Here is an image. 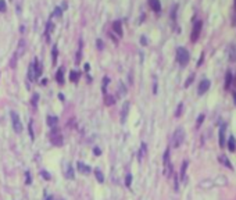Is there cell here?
I'll return each instance as SVG.
<instances>
[{"label": "cell", "instance_id": "cell-31", "mask_svg": "<svg viewBox=\"0 0 236 200\" xmlns=\"http://www.w3.org/2000/svg\"><path fill=\"white\" fill-rule=\"evenodd\" d=\"M128 107H129V104H128V103H125V108H122V111H124V113H122V119L125 118V115H126V113H128Z\"/></svg>", "mask_w": 236, "mask_h": 200}, {"label": "cell", "instance_id": "cell-26", "mask_svg": "<svg viewBox=\"0 0 236 200\" xmlns=\"http://www.w3.org/2000/svg\"><path fill=\"white\" fill-rule=\"evenodd\" d=\"M204 118H205V115H204V114H200V115H199V118H197L196 128H200V127H201V124H203V121H204Z\"/></svg>", "mask_w": 236, "mask_h": 200}, {"label": "cell", "instance_id": "cell-20", "mask_svg": "<svg viewBox=\"0 0 236 200\" xmlns=\"http://www.w3.org/2000/svg\"><path fill=\"white\" fill-rule=\"evenodd\" d=\"M79 77H81V74L78 71H71V72H69V79H71L72 82H78Z\"/></svg>", "mask_w": 236, "mask_h": 200}, {"label": "cell", "instance_id": "cell-16", "mask_svg": "<svg viewBox=\"0 0 236 200\" xmlns=\"http://www.w3.org/2000/svg\"><path fill=\"white\" fill-rule=\"evenodd\" d=\"M56 81H57L60 85H63V83H64V68H63V67H61V68L56 72Z\"/></svg>", "mask_w": 236, "mask_h": 200}, {"label": "cell", "instance_id": "cell-43", "mask_svg": "<svg viewBox=\"0 0 236 200\" xmlns=\"http://www.w3.org/2000/svg\"><path fill=\"white\" fill-rule=\"evenodd\" d=\"M233 25H236V13H235V15H233Z\"/></svg>", "mask_w": 236, "mask_h": 200}, {"label": "cell", "instance_id": "cell-42", "mask_svg": "<svg viewBox=\"0 0 236 200\" xmlns=\"http://www.w3.org/2000/svg\"><path fill=\"white\" fill-rule=\"evenodd\" d=\"M233 100H235V106H236V90H233Z\"/></svg>", "mask_w": 236, "mask_h": 200}, {"label": "cell", "instance_id": "cell-22", "mask_svg": "<svg viewBox=\"0 0 236 200\" xmlns=\"http://www.w3.org/2000/svg\"><path fill=\"white\" fill-rule=\"evenodd\" d=\"M94 175H96V179L99 181V182H104V175H103V172L100 171L99 168L94 169Z\"/></svg>", "mask_w": 236, "mask_h": 200}, {"label": "cell", "instance_id": "cell-9", "mask_svg": "<svg viewBox=\"0 0 236 200\" xmlns=\"http://www.w3.org/2000/svg\"><path fill=\"white\" fill-rule=\"evenodd\" d=\"M113 31L119 36V38H121V36L124 35V31H122L121 21H118V19H117V21H114V22H113Z\"/></svg>", "mask_w": 236, "mask_h": 200}, {"label": "cell", "instance_id": "cell-2", "mask_svg": "<svg viewBox=\"0 0 236 200\" xmlns=\"http://www.w3.org/2000/svg\"><path fill=\"white\" fill-rule=\"evenodd\" d=\"M183 140H185V131H183L182 128L175 129L174 136H172V146H174V147H179L180 144L183 143Z\"/></svg>", "mask_w": 236, "mask_h": 200}, {"label": "cell", "instance_id": "cell-12", "mask_svg": "<svg viewBox=\"0 0 236 200\" xmlns=\"http://www.w3.org/2000/svg\"><path fill=\"white\" fill-rule=\"evenodd\" d=\"M228 58L232 63H236V44H232L229 47V50H228Z\"/></svg>", "mask_w": 236, "mask_h": 200}, {"label": "cell", "instance_id": "cell-19", "mask_svg": "<svg viewBox=\"0 0 236 200\" xmlns=\"http://www.w3.org/2000/svg\"><path fill=\"white\" fill-rule=\"evenodd\" d=\"M200 186L204 189H208L211 186H214V181H210V179H204L203 182H200Z\"/></svg>", "mask_w": 236, "mask_h": 200}, {"label": "cell", "instance_id": "cell-34", "mask_svg": "<svg viewBox=\"0 0 236 200\" xmlns=\"http://www.w3.org/2000/svg\"><path fill=\"white\" fill-rule=\"evenodd\" d=\"M40 174H42V177H44V179L50 181V174H49V172H46V171H42Z\"/></svg>", "mask_w": 236, "mask_h": 200}, {"label": "cell", "instance_id": "cell-27", "mask_svg": "<svg viewBox=\"0 0 236 200\" xmlns=\"http://www.w3.org/2000/svg\"><path fill=\"white\" fill-rule=\"evenodd\" d=\"M6 10H7V3H6V0H0V11L4 13Z\"/></svg>", "mask_w": 236, "mask_h": 200}, {"label": "cell", "instance_id": "cell-1", "mask_svg": "<svg viewBox=\"0 0 236 200\" xmlns=\"http://www.w3.org/2000/svg\"><path fill=\"white\" fill-rule=\"evenodd\" d=\"M176 60H178V63H179L180 65H183V67L189 63V60H190V54H189V52L185 49V47H178L176 49Z\"/></svg>", "mask_w": 236, "mask_h": 200}, {"label": "cell", "instance_id": "cell-39", "mask_svg": "<svg viewBox=\"0 0 236 200\" xmlns=\"http://www.w3.org/2000/svg\"><path fill=\"white\" fill-rule=\"evenodd\" d=\"M93 152H94V154H96V156H100V153H101V152H100V149H99V147H94V150H93Z\"/></svg>", "mask_w": 236, "mask_h": 200}, {"label": "cell", "instance_id": "cell-36", "mask_svg": "<svg viewBox=\"0 0 236 200\" xmlns=\"http://www.w3.org/2000/svg\"><path fill=\"white\" fill-rule=\"evenodd\" d=\"M140 42L143 43V46H146V44H147V39L144 38V36H142V38H140Z\"/></svg>", "mask_w": 236, "mask_h": 200}, {"label": "cell", "instance_id": "cell-10", "mask_svg": "<svg viewBox=\"0 0 236 200\" xmlns=\"http://www.w3.org/2000/svg\"><path fill=\"white\" fill-rule=\"evenodd\" d=\"M232 82H233V75L230 71H228L226 74H225V90H229Z\"/></svg>", "mask_w": 236, "mask_h": 200}, {"label": "cell", "instance_id": "cell-37", "mask_svg": "<svg viewBox=\"0 0 236 200\" xmlns=\"http://www.w3.org/2000/svg\"><path fill=\"white\" fill-rule=\"evenodd\" d=\"M81 54H82V52L79 50V52H78V54H77V64L81 61Z\"/></svg>", "mask_w": 236, "mask_h": 200}, {"label": "cell", "instance_id": "cell-30", "mask_svg": "<svg viewBox=\"0 0 236 200\" xmlns=\"http://www.w3.org/2000/svg\"><path fill=\"white\" fill-rule=\"evenodd\" d=\"M193 79H194V74H192V75H190V77H189V78H188V81H186V82H185V88H188V86H189V85H190V83H192V82H193Z\"/></svg>", "mask_w": 236, "mask_h": 200}, {"label": "cell", "instance_id": "cell-25", "mask_svg": "<svg viewBox=\"0 0 236 200\" xmlns=\"http://www.w3.org/2000/svg\"><path fill=\"white\" fill-rule=\"evenodd\" d=\"M67 178H68V179H75L74 168H72L71 165H68V168H67Z\"/></svg>", "mask_w": 236, "mask_h": 200}, {"label": "cell", "instance_id": "cell-23", "mask_svg": "<svg viewBox=\"0 0 236 200\" xmlns=\"http://www.w3.org/2000/svg\"><path fill=\"white\" fill-rule=\"evenodd\" d=\"M104 99H106V104L107 106H111L115 103V99H114V96H111V94H104Z\"/></svg>", "mask_w": 236, "mask_h": 200}, {"label": "cell", "instance_id": "cell-15", "mask_svg": "<svg viewBox=\"0 0 236 200\" xmlns=\"http://www.w3.org/2000/svg\"><path fill=\"white\" fill-rule=\"evenodd\" d=\"M53 28H54V24H53L52 21H49L47 22V25H46V31H44L46 40H50V35H52V32H53Z\"/></svg>", "mask_w": 236, "mask_h": 200}, {"label": "cell", "instance_id": "cell-38", "mask_svg": "<svg viewBox=\"0 0 236 200\" xmlns=\"http://www.w3.org/2000/svg\"><path fill=\"white\" fill-rule=\"evenodd\" d=\"M97 47H99V49H103V42L100 40V39H97Z\"/></svg>", "mask_w": 236, "mask_h": 200}, {"label": "cell", "instance_id": "cell-18", "mask_svg": "<svg viewBox=\"0 0 236 200\" xmlns=\"http://www.w3.org/2000/svg\"><path fill=\"white\" fill-rule=\"evenodd\" d=\"M57 54H58V50H57V46H53V49H52V63H53V65H56V61H57Z\"/></svg>", "mask_w": 236, "mask_h": 200}, {"label": "cell", "instance_id": "cell-6", "mask_svg": "<svg viewBox=\"0 0 236 200\" xmlns=\"http://www.w3.org/2000/svg\"><path fill=\"white\" fill-rule=\"evenodd\" d=\"M210 86H211V82H210V79H201V82L199 83V88H197V93L201 96V94H204L205 92L210 89Z\"/></svg>", "mask_w": 236, "mask_h": 200}, {"label": "cell", "instance_id": "cell-3", "mask_svg": "<svg viewBox=\"0 0 236 200\" xmlns=\"http://www.w3.org/2000/svg\"><path fill=\"white\" fill-rule=\"evenodd\" d=\"M201 27H203V22L200 19H197L196 22L193 24V29H192V33H190V40L193 42H197L200 38V32H201Z\"/></svg>", "mask_w": 236, "mask_h": 200}, {"label": "cell", "instance_id": "cell-48", "mask_svg": "<svg viewBox=\"0 0 236 200\" xmlns=\"http://www.w3.org/2000/svg\"><path fill=\"white\" fill-rule=\"evenodd\" d=\"M60 200H63V199H60Z\"/></svg>", "mask_w": 236, "mask_h": 200}, {"label": "cell", "instance_id": "cell-47", "mask_svg": "<svg viewBox=\"0 0 236 200\" xmlns=\"http://www.w3.org/2000/svg\"><path fill=\"white\" fill-rule=\"evenodd\" d=\"M47 200H52V197H49V199H47Z\"/></svg>", "mask_w": 236, "mask_h": 200}, {"label": "cell", "instance_id": "cell-35", "mask_svg": "<svg viewBox=\"0 0 236 200\" xmlns=\"http://www.w3.org/2000/svg\"><path fill=\"white\" fill-rule=\"evenodd\" d=\"M29 135H31V139H33V129H32V119L29 121Z\"/></svg>", "mask_w": 236, "mask_h": 200}, {"label": "cell", "instance_id": "cell-40", "mask_svg": "<svg viewBox=\"0 0 236 200\" xmlns=\"http://www.w3.org/2000/svg\"><path fill=\"white\" fill-rule=\"evenodd\" d=\"M27 183H31V175H29V172H27Z\"/></svg>", "mask_w": 236, "mask_h": 200}, {"label": "cell", "instance_id": "cell-29", "mask_svg": "<svg viewBox=\"0 0 236 200\" xmlns=\"http://www.w3.org/2000/svg\"><path fill=\"white\" fill-rule=\"evenodd\" d=\"M182 108H183V103H180V104L178 106V108H176V113H175V117H179L180 114H182Z\"/></svg>", "mask_w": 236, "mask_h": 200}, {"label": "cell", "instance_id": "cell-5", "mask_svg": "<svg viewBox=\"0 0 236 200\" xmlns=\"http://www.w3.org/2000/svg\"><path fill=\"white\" fill-rule=\"evenodd\" d=\"M50 140L54 146H63V136L58 132V129H52V133H50Z\"/></svg>", "mask_w": 236, "mask_h": 200}, {"label": "cell", "instance_id": "cell-41", "mask_svg": "<svg viewBox=\"0 0 236 200\" xmlns=\"http://www.w3.org/2000/svg\"><path fill=\"white\" fill-rule=\"evenodd\" d=\"M36 99H38V94H33V97H32V103H33V104H36Z\"/></svg>", "mask_w": 236, "mask_h": 200}, {"label": "cell", "instance_id": "cell-32", "mask_svg": "<svg viewBox=\"0 0 236 200\" xmlns=\"http://www.w3.org/2000/svg\"><path fill=\"white\" fill-rule=\"evenodd\" d=\"M108 77H104V85H103V93L106 94V88H107V83H108Z\"/></svg>", "mask_w": 236, "mask_h": 200}, {"label": "cell", "instance_id": "cell-21", "mask_svg": "<svg viewBox=\"0 0 236 200\" xmlns=\"http://www.w3.org/2000/svg\"><path fill=\"white\" fill-rule=\"evenodd\" d=\"M188 161H183L182 163V168H180V179H185V174H186V169H188Z\"/></svg>", "mask_w": 236, "mask_h": 200}, {"label": "cell", "instance_id": "cell-8", "mask_svg": "<svg viewBox=\"0 0 236 200\" xmlns=\"http://www.w3.org/2000/svg\"><path fill=\"white\" fill-rule=\"evenodd\" d=\"M218 163H221V164H224L226 168H229V169H233V165H232V163H230V160L226 157V156H224V154H221V156H218Z\"/></svg>", "mask_w": 236, "mask_h": 200}, {"label": "cell", "instance_id": "cell-45", "mask_svg": "<svg viewBox=\"0 0 236 200\" xmlns=\"http://www.w3.org/2000/svg\"><path fill=\"white\" fill-rule=\"evenodd\" d=\"M233 6H235V10H236V0H235V2H233Z\"/></svg>", "mask_w": 236, "mask_h": 200}, {"label": "cell", "instance_id": "cell-44", "mask_svg": "<svg viewBox=\"0 0 236 200\" xmlns=\"http://www.w3.org/2000/svg\"><path fill=\"white\" fill-rule=\"evenodd\" d=\"M89 67H90L89 64H85V69H86V71H89Z\"/></svg>", "mask_w": 236, "mask_h": 200}, {"label": "cell", "instance_id": "cell-17", "mask_svg": "<svg viewBox=\"0 0 236 200\" xmlns=\"http://www.w3.org/2000/svg\"><path fill=\"white\" fill-rule=\"evenodd\" d=\"M57 122H58V118L54 115H49L47 117V125H49L50 128H56L57 127Z\"/></svg>", "mask_w": 236, "mask_h": 200}, {"label": "cell", "instance_id": "cell-33", "mask_svg": "<svg viewBox=\"0 0 236 200\" xmlns=\"http://www.w3.org/2000/svg\"><path fill=\"white\" fill-rule=\"evenodd\" d=\"M53 15H61V7H56L54 8V13H53Z\"/></svg>", "mask_w": 236, "mask_h": 200}, {"label": "cell", "instance_id": "cell-11", "mask_svg": "<svg viewBox=\"0 0 236 200\" xmlns=\"http://www.w3.org/2000/svg\"><path fill=\"white\" fill-rule=\"evenodd\" d=\"M77 168H78V171L79 172H82V174H90V167L89 165H86V164H83V163H81V161H78L77 163Z\"/></svg>", "mask_w": 236, "mask_h": 200}, {"label": "cell", "instance_id": "cell-24", "mask_svg": "<svg viewBox=\"0 0 236 200\" xmlns=\"http://www.w3.org/2000/svg\"><path fill=\"white\" fill-rule=\"evenodd\" d=\"M226 178L225 177H218L215 181H214V185H226Z\"/></svg>", "mask_w": 236, "mask_h": 200}, {"label": "cell", "instance_id": "cell-4", "mask_svg": "<svg viewBox=\"0 0 236 200\" xmlns=\"http://www.w3.org/2000/svg\"><path fill=\"white\" fill-rule=\"evenodd\" d=\"M11 124H13V128L17 133H21L22 132V122L19 119V115L17 114V111H11Z\"/></svg>", "mask_w": 236, "mask_h": 200}, {"label": "cell", "instance_id": "cell-46", "mask_svg": "<svg viewBox=\"0 0 236 200\" xmlns=\"http://www.w3.org/2000/svg\"><path fill=\"white\" fill-rule=\"evenodd\" d=\"M233 81H235V83H236V78H233Z\"/></svg>", "mask_w": 236, "mask_h": 200}, {"label": "cell", "instance_id": "cell-28", "mask_svg": "<svg viewBox=\"0 0 236 200\" xmlns=\"http://www.w3.org/2000/svg\"><path fill=\"white\" fill-rule=\"evenodd\" d=\"M130 182H132V175L128 174L126 177H125V185H126L128 188H129V186H130Z\"/></svg>", "mask_w": 236, "mask_h": 200}, {"label": "cell", "instance_id": "cell-7", "mask_svg": "<svg viewBox=\"0 0 236 200\" xmlns=\"http://www.w3.org/2000/svg\"><path fill=\"white\" fill-rule=\"evenodd\" d=\"M226 122H224V124L221 125V128H219V146L224 147L225 146V133H226Z\"/></svg>", "mask_w": 236, "mask_h": 200}, {"label": "cell", "instance_id": "cell-13", "mask_svg": "<svg viewBox=\"0 0 236 200\" xmlns=\"http://www.w3.org/2000/svg\"><path fill=\"white\" fill-rule=\"evenodd\" d=\"M149 6L151 7L153 11H155V13H160V11H161V3H160V0H149Z\"/></svg>", "mask_w": 236, "mask_h": 200}, {"label": "cell", "instance_id": "cell-14", "mask_svg": "<svg viewBox=\"0 0 236 200\" xmlns=\"http://www.w3.org/2000/svg\"><path fill=\"white\" fill-rule=\"evenodd\" d=\"M226 146H228V149H229V152H235L236 150V139H235V136L230 135L229 138H228Z\"/></svg>", "mask_w": 236, "mask_h": 200}]
</instances>
